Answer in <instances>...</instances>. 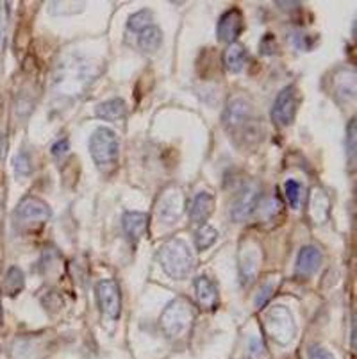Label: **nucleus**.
<instances>
[{"label":"nucleus","mask_w":357,"mask_h":359,"mask_svg":"<svg viewBox=\"0 0 357 359\" xmlns=\"http://www.w3.org/2000/svg\"><path fill=\"white\" fill-rule=\"evenodd\" d=\"M222 123L232 142L241 149L257 145L264 135L263 122L255 115L254 106L245 99H234L227 104Z\"/></svg>","instance_id":"1"},{"label":"nucleus","mask_w":357,"mask_h":359,"mask_svg":"<svg viewBox=\"0 0 357 359\" xmlns=\"http://www.w3.org/2000/svg\"><path fill=\"white\" fill-rule=\"evenodd\" d=\"M157 259L166 276L175 280L186 279L195 264L188 243L181 238H172V240L165 241L157 250Z\"/></svg>","instance_id":"2"},{"label":"nucleus","mask_w":357,"mask_h":359,"mask_svg":"<svg viewBox=\"0 0 357 359\" xmlns=\"http://www.w3.org/2000/svg\"><path fill=\"white\" fill-rule=\"evenodd\" d=\"M90 154L100 170L114 168L120 154V142L109 127H98L90 138Z\"/></svg>","instance_id":"3"},{"label":"nucleus","mask_w":357,"mask_h":359,"mask_svg":"<svg viewBox=\"0 0 357 359\" xmlns=\"http://www.w3.org/2000/svg\"><path fill=\"white\" fill-rule=\"evenodd\" d=\"M193 308L186 299H175L172 300L161 313L159 318V327H161L163 334L166 338H175V336L182 334L189 324L193 322Z\"/></svg>","instance_id":"4"},{"label":"nucleus","mask_w":357,"mask_h":359,"mask_svg":"<svg viewBox=\"0 0 357 359\" xmlns=\"http://www.w3.org/2000/svg\"><path fill=\"white\" fill-rule=\"evenodd\" d=\"M264 329L271 341L277 345H290L297 334V325L291 311L284 306H274L264 315Z\"/></svg>","instance_id":"5"},{"label":"nucleus","mask_w":357,"mask_h":359,"mask_svg":"<svg viewBox=\"0 0 357 359\" xmlns=\"http://www.w3.org/2000/svg\"><path fill=\"white\" fill-rule=\"evenodd\" d=\"M186 197L179 186H168L156 202L157 220L163 224H175L184 215Z\"/></svg>","instance_id":"6"},{"label":"nucleus","mask_w":357,"mask_h":359,"mask_svg":"<svg viewBox=\"0 0 357 359\" xmlns=\"http://www.w3.org/2000/svg\"><path fill=\"white\" fill-rule=\"evenodd\" d=\"M300 106V93L295 86H286L275 97V102L271 106L270 116L271 122L279 127L291 126L297 116V111Z\"/></svg>","instance_id":"7"},{"label":"nucleus","mask_w":357,"mask_h":359,"mask_svg":"<svg viewBox=\"0 0 357 359\" xmlns=\"http://www.w3.org/2000/svg\"><path fill=\"white\" fill-rule=\"evenodd\" d=\"M95 297H97L98 309L111 320H116L122 313V292L116 280L104 279L95 285Z\"/></svg>","instance_id":"8"},{"label":"nucleus","mask_w":357,"mask_h":359,"mask_svg":"<svg viewBox=\"0 0 357 359\" xmlns=\"http://www.w3.org/2000/svg\"><path fill=\"white\" fill-rule=\"evenodd\" d=\"M260 198H261V190L260 186L248 184L241 186V190L238 191V195L234 197L231 208V217L234 222L247 220L250 215L255 213V210L260 208Z\"/></svg>","instance_id":"9"},{"label":"nucleus","mask_w":357,"mask_h":359,"mask_svg":"<svg viewBox=\"0 0 357 359\" xmlns=\"http://www.w3.org/2000/svg\"><path fill=\"white\" fill-rule=\"evenodd\" d=\"M16 218L24 224H45L52 217L50 205L38 197H24L16 205Z\"/></svg>","instance_id":"10"},{"label":"nucleus","mask_w":357,"mask_h":359,"mask_svg":"<svg viewBox=\"0 0 357 359\" xmlns=\"http://www.w3.org/2000/svg\"><path fill=\"white\" fill-rule=\"evenodd\" d=\"M245 27L243 13L238 8H231L225 11L224 15L218 18V25H216V36L222 43H236V40L240 38Z\"/></svg>","instance_id":"11"},{"label":"nucleus","mask_w":357,"mask_h":359,"mask_svg":"<svg viewBox=\"0 0 357 359\" xmlns=\"http://www.w3.org/2000/svg\"><path fill=\"white\" fill-rule=\"evenodd\" d=\"M322 252H320L318 247H314V245H306L302 247L297 256V266H295V273L300 279H309L311 276L316 273V270L320 269V264H322Z\"/></svg>","instance_id":"12"},{"label":"nucleus","mask_w":357,"mask_h":359,"mask_svg":"<svg viewBox=\"0 0 357 359\" xmlns=\"http://www.w3.org/2000/svg\"><path fill=\"white\" fill-rule=\"evenodd\" d=\"M216 208V198L209 191H198L189 204V222L195 225H204Z\"/></svg>","instance_id":"13"},{"label":"nucleus","mask_w":357,"mask_h":359,"mask_svg":"<svg viewBox=\"0 0 357 359\" xmlns=\"http://www.w3.org/2000/svg\"><path fill=\"white\" fill-rule=\"evenodd\" d=\"M122 227L127 240L137 243L149 229V215L140 213V211H127L122 217Z\"/></svg>","instance_id":"14"},{"label":"nucleus","mask_w":357,"mask_h":359,"mask_svg":"<svg viewBox=\"0 0 357 359\" xmlns=\"http://www.w3.org/2000/svg\"><path fill=\"white\" fill-rule=\"evenodd\" d=\"M195 295L198 306L204 309H215L218 304V288L208 276H201L195 279Z\"/></svg>","instance_id":"15"},{"label":"nucleus","mask_w":357,"mask_h":359,"mask_svg":"<svg viewBox=\"0 0 357 359\" xmlns=\"http://www.w3.org/2000/svg\"><path fill=\"white\" fill-rule=\"evenodd\" d=\"M222 61H224V67L229 74H240L248 63L247 48L240 43L227 45L224 55H222Z\"/></svg>","instance_id":"16"},{"label":"nucleus","mask_w":357,"mask_h":359,"mask_svg":"<svg viewBox=\"0 0 357 359\" xmlns=\"http://www.w3.org/2000/svg\"><path fill=\"white\" fill-rule=\"evenodd\" d=\"M95 115L102 120H109V122H114V120H122L123 116L127 115V104L126 100L116 97V99H109L106 102H100L95 109Z\"/></svg>","instance_id":"17"},{"label":"nucleus","mask_w":357,"mask_h":359,"mask_svg":"<svg viewBox=\"0 0 357 359\" xmlns=\"http://www.w3.org/2000/svg\"><path fill=\"white\" fill-rule=\"evenodd\" d=\"M163 45V31L157 27L156 24L147 27L145 31H142L137 34V47L140 50L147 52V54H152L157 52Z\"/></svg>","instance_id":"18"},{"label":"nucleus","mask_w":357,"mask_h":359,"mask_svg":"<svg viewBox=\"0 0 357 359\" xmlns=\"http://www.w3.org/2000/svg\"><path fill=\"white\" fill-rule=\"evenodd\" d=\"M257 263H260V250L257 249H245L241 250L240 257V272H241V285H247L254 279L255 272H257Z\"/></svg>","instance_id":"19"},{"label":"nucleus","mask_w":357,"mask_h":359,"mask_svg":"<svg viewBox=\"0 0 357 359\" xmlns=\"http://www.w3.org/2000/svg\"><path fill=\"white\" fill-rule=\"evenodd\" d=\"M25 286V277L24 272L18 269V266H11L8 270L4 277V283H2V293L8 297H16Z\"/></svg>","instance_id":"20"},{"label":"nucleus","mask_w":357,"mask_h":359,"mask_svg":"<svg viewBox=\"0 0 357 359\" xmlns=\"http://www.w3.org/2000/svg\"><path fill=\"white\" fill-rule=\"evenodd\" d=\"M216 240H218V231H216L215 227H211V225L204 224V225H201L198 229H196L195 245H196V250H198V252H204V250H208L211 245H215Z\"/></svg>","instance_id":"21"},{"label":"nucleus","mask_w":357,"mask_h":359,"mask_svg":"<svg viewBox=\"0 0 357 359\" xmlns=\"http://www.w3.org/2000/svg\"><path fill=\"white\" fill-rule=\"evenodd\" d=\"M304 186L300 184L299 181H295V179H288L284 182V195H286L288 202L293 210H300V205H302L304 201Z\"/></svg>","instance_id":"22"},{"label":"nucleus","mask_w":357,"mask_h":359,"mask_svg":"<svg viewBox=\"0 0 357 359\" xmlns=\"http://www.w3.org/2000/svg\"><path fill=\"white\" fill-rule=\"evenodd\" d=\"M150 25H154V13L150 9H142V11L134 13L127 20V27L133 32H137V34L145 31L147 27H150Z\"/></svg>","instance_id":"23"},{"label":"nucleus","mask_w":357,"mask_h":359,"mask_svg":"<svg viewBox=\"0 0 357 359\" xmlns=\"http://www.w3.org/2000/svg\"><path fill=\"white\" fill-rule=\"evenodd\" d=\"M13 170L16 177H27L32 174V159L27 150H20L13 159Z\"/></svg>","instance_id":"24"},{"label":"nucleus","mask_w":357,"mask_h":359,"mask_svg":"<svg viewBox=\"0 0 357 359\" xmlns=\"http://www.w3.org/2000/svg\"><path fill=\"white\" fill-rule=\"evenodd\" d=\"M356 140H357V133H356V120H350L349 127H346V140H345V147H346V158H349L350 165H353V158H356Z\"/></svg>","instance_id":"25"},{"label":"nucleus","mask_w":357,"mask_h":359,"mask_svg":"<svg viewBox=\"0 0 357 359\" xmlns=\"http://www.w3.org/2000/svg\"><path fill=\"white\" fill-rule=\"evenodd\" d=\"M275 286H277V283H271V280H268L267 285L261 286V290H260V292H257V295H255V300H254L255 308H263V306L267 304L268 300H270L271 297H274Z\"/></svg>","instance_id":"26"},{"label":"nucleus","mask_w":357,"mask_h":359,"mask_svg":"<svg viewBox=\"0 0 357 359\" xmlns=\"http://www.w3.org/2000/svg\"><path fill=\"white\" fill-rule=\"evenodd\" d=\"M307 358L309 359H336L329 348L322 347L320 344L309 345V348H307Z\"/></svg>","instance_id":"27"},{"label":"nucleus","mask_w":357,"mask_h":359,"mask_svg":"<svg viewBox=\"0 0 357 359\" xmlns=\"http://www.w3.org/2000/svg\"><path fill=\"white\" fill-rule=\"evenodd\" d=\"M41 304H43L45 309H48V311H55V309L63 308V299L59 297V293L50 292L41 299Z\"/></svg>","instance_id":"28"},{"label":"nucleus","mask_w":357,"mask_h":359,"mask_svg":"<svg viewBox=\"0 0 357 359\" xmlns=\"http://www.w3.org/2000/svg\"><path fill=\"white\" fill-rule=\"evenodd\" d=\"M261 52L264 55H271L277 54V43H275V36L274 34H267L261 41Z\"/></svg>","instance_id":"29"},{"label":"nucleus","mask_w":357,"mask_h":359,"mask_svg":"<svg viewBox=\"0 0 357 359\" xmlns=\"http://www.w3.org/2000/svg\"><path fill=\"white\" fill-rule=\"evenodd\" d=\"M68 149H70V143H68L67 138H63V140H59V142H55L54 145H52L50 152H52V156H54V158H63V156L68 152Z\"/></svg>","instance_id":"30"},{"label":"nucleus","mask_w":357,"mask_h":359,"mask_svg":"<svg viewBox=\"0 0 357 359\" xmlns=\"http://www.w3.org/2000/svg\"><path fill=\"white\" fill-rule=\"evenodd\" d=\"M250 352H252V355H254V358H260V355H263L267 351H264L263 344H261L260 339H252V341H250Z\"/></svg>","instance_id":"31"},{"label":"nucleus","mask_w":357,"mask_h":359,"mask_svg":"<svg viewBox=\"0 0 357 359\" xmlns=\"http://www.w3.org/2000/svg\"><path fill=\"white\" fill-rule=\"evenodd\" d=\"M279 8H300L299 2H277Z\"/></svg>","instance_id":"32"},{"label":"nucleus","mask_w":357,"mask_h":359,"mask_svg":"<svg viewBox=\"0 0 357 359\" xmlns=\"http://www.w3.org/2000/svg\"><path fill=\"white\" fill-rule=\"evenodd\" d=\"M0 324H2V308H0Z\"/></svg>","instance_id":"33"}]
</instances>
